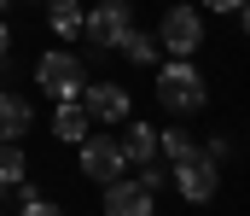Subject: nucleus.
Here are the masks:
<instances>
[{
  "label": "nucleus",
  "instance_id": "20",
  "mask_svg": "<svg viewBox=\"0 0 250 216\" xmlns=\"http://www.w3.org/2000/svg\"><path fill=\"white\" fill-rule=\"evenodd\" d=\"M6 53H12V24L0 18V59H6Z\"/></svg>",
  "mask_w": 250,
  "mask_h": 216
},
{
  "label": "nucleus",
  "instance_id": "11",
  "mask_svg": "<svg viewBox=\"0 0 250 216\" xmlns=\"http://www.w3.org/2000/svg\"><path fill=\"white\" fill-rule=\"evenodd\" d=\"M53 135H59L64 146H76V141H87V135H93V123H87L82 99H53Z\"/></svg>",
  "mask_w": 250,
  "mask_h": 216
},
{
  "label": "nucleus",
  "instance_id": "16",
  "mask_svg": "<svg viewBox=\"0 0 250 216\" xmlns=\"http://www.w3.org/2000/svg\"><path fill=\"white\" fill-rule=\"evenodd\" d=\"M128 175H134L146 193H163V187H169V164H163V158H151V164H140V169H128Z\"/></svg>",
  "mask_w": 250,
  "mask_h": 216
},
{
  "label": "nucleus",
  "instance_id": "21",
  "mask_svg": "<svg viewBox=\"0 0 250 216\" xmlns=\"http://www.w3.org/2000/svg\"><path fill=\"white\" fill-rule=\"evenodd\" d=\"M6 76H12V65H6V59H0V88H6Z\"/></svg>",
  "mask_w": 250,
  "mask_h": 216
},
{
  "label": "nucleus",
  "instance_id": "18",
  "mask_svg": "<svg viewBox=\"0 0 250 216\" xmlns=\"http://www.w3.org/2000/svg\"><path fill=\"white\" fill-rule=\"evenodd\" d=\"M198 152H204L209 164H227V158H233V135H209V141H198Z\"/></svg>",
  "mask_w": 250,
  "mask_h": 216
},
{
  "label": "nucleus",
  "instance_id": "10",
  "mask_svg": "<svg viewBox=\"0 0 250 216\" xmlns=\"http://www.w3.org/2000/svg\"><path fill=\"white\" fill-rule=\"evenodd\" d=\"M29 129H35V105H29V94L0 88V141H23Z\"/></svg>",
  "mask_w": 250,
  "mask_h": 216
},
{
  "label": "nucleus",
  "instance_id": "6",
  "mask_svg": "<svg viewBox=\"0 0 250 216\" xmlns=\"http://www.w3.org/2000/svg\"><path fill=\"white\" fill-rule=\"evenodd\" d=\"M169 187H175L187 205H215V193H221V164H209L204 152H187L181 164H169Z\"/></svg>",
  "mask_w": 250,
  "mask_h": 216
},
{
  "label": "nucleus",
  "instance_id": "19",
  "mask_svg": "<svg viewBox=\"0 0 250 216\" xmlns=\"http://www.w3.org/2000/svg\"><path fill=\"white\" fill-rule=\"evenodd\" d=\"M198 12H221V18H233V12H245V0H198Z\"/></svg>",
  "mask_w": 250,
  "mask_h": 216
},
{
  "label": "nucleus",
  "instance_id": "25",
  "mask_svg": "<svg viewBox=\"0 0 250 216\" xmlns=\"http://www.w3.org/2000/svg\"><path fill=\"white\" fill-rule=\"evenodd\" d=\"M151 216H157V211H151Z\"/></svg>",
  "mask_w": 250,
  "mask_h": 216
},
{
  "label": "nucleus",
  "instance_id": "17",
  "mask_svg": "<svg viewBox=\"0 0 250 216\" xmlns=\"http://www.w3.org/2000/svg\"><path fill=\"white\" fill-rule=\"evenodd\" d=\"M18 216H70V211L53 205V199H41V193H29V199H18Z\"/></svg>",
  "mask_w": 250,
  "mask_h": 216
},
{
  "label": "nucleus",
  "instance_id": "4",
  "mask_svg": "<svg viewBox=\"0 0 250 216\" xmlns=\"http://www.w3.org/2000/svg\"><path fill=\"white\" fill-rule=\"evenodd\" d=\"M76 169H82L93 187H111L117 175H128V158H123V146H117V129L76 141Z\"/></svg>",
  "mask_w": 250,
  "mask_h": 216
},
{
  "label": "nucleus",
  "instance_id": "15",
  "mask_svg": "<svg viewBox=\"0 0 250 216\" xmlns=\"http://www.w3.org/2000/svg\"><path fill=\"white\" fill-rule=\"evenodd\" d=\"M29 181V158L18 141H0V187H23Z\"/></svg>",
  "mask_w": 250,
  "mask_h": 216
},
{
  "label": "nucleus",
  "instance_id": "8",
  "mask_svg": "<svg viewBox=\"0 0 250 216\" xmlns=\"http://www.w3.org/2000/svg\"><path fill=\"white\" fill-rule=\"evenodd\" d=\"M157 193H146L134 175H117L111 187H99V216H151Z\"/></svg>",
  "mask_w": 250,
  "mask_h": 216
},
{
  "label": "nucleus",
  "instance_id": "24",
  "mask_svg": "<svg viewBox=\"0 0 250 216\" xmlns=\"http://www.w3.org/2000/svg\"><path fill=\"white\" fill-rule=\"evenodd\" d=\"M41 6H47V0H41Z\"/></svg>",
  "mask_w": 250,
  "mask_h": 216
},
{
  "label": "nucleus",
  "instance_id": "2",
  "mask_svg": "<svg viewBox=\"0 0 250 216\" xmlns=\"http://www.w3.org/2000/svg\"><path fill=\"white\" fill-rule=\"evenodd\" d=\"M87 82L93 76H87V59L76 47H47L35 59V94H47V99H76Z\"/></svg>",
  "mask_w": 250,
  "mask_h": 216
},
{
  "label": "nucleus",
  "instance_id": "22",
  "mask_svg": "<svg viewBox=\"0 0 250 216\" xmlns=\"http://www.w3.org/2000/svg\"><path fill=\"white\" fill-rule=\"evenodd\" d=\"M12 6H18V0H0V18H6V12H12Z\"/></svg>",
  "mask_w": 250,
  "mask_h": 216
},
{
  "label": "nucleus",
  "instance_id": "9",
  "mask_svg": "<svg viewBox=\"0 0 250 216\" xmlns=\"http://www.w3.org/2000/svg\"><path fill=\"white\" fill-rule=\"evenodd\" d=\"M117 146H123L128 169L151 164V158H157V123H146V117H128L123 129H117Z\"/></svg>",
  "mask_w": 250,
  "mask_h": 216
},
{
  "label": "nucleus",
  "instance_id": "23",
  "mask_svg": "<svg viewBox=\"0 0 250 216\" xmlns=\"http://www.w3.org/2000/svg\"><path fill=\"white\" fill-rule=\"evenodd\" d=\"M6 193H12V187H0V199H6Z\"/></svg>",
  "mask_w": 250,
  "mask_h": 216
},
{
  "label": "nucleus",
  "instance_id": "3",
  "mask_svg": "<svg viewBox=\"0 0 250 216\" xmlns=\"http://www.w3.org/2000/svg\"><path fill=\"white\" fill-rule=\"evenodd\" d=\"M157 47H163V59H198V47H204V12L198 6H163V18H157Z\"/></svg>",
  "mask_w": 250,
  "mask_h": 216
},
{
  "label": "nucleus",
  "instance_id": "14",
  "mask_svg": "<svg viewBox=\"0 0 250 216\" xmlns=\"http://www.w3.org/2000/svg\"><path fill=\"white\" fill-rule=\"evenodd\" d=\"M82 12H87L82 0H47V29H53L59 41H76V35H82Z\"/></svg>",
  "mask_w": 250,
  "mask_h": 216
},
{
  "label": "nucleus",
  "instance_id": "12",
  "mask_svg": "<svg viewBox=\"0 0 250 216\" xmlns=\"http://www.w3.org/2000/svg\"><path fill=\"white\" fill-rule=\"evenodd\" d=\"M187 152H198V135H192L181 117H169V123H157V158L163 164H181Z\"/></svg>",
  "mask_w": 250,
  "mask_h": 216
},
{
  "label": "nucleus",
  "instance_id": "5",
  "mask_svg": "<svg viewBox=\"0 0 250 216\" xmlns=\"http://www.w3.org/2000/svg\"><path fill=\"white\" fill-rule=\"evenodd\" d=\"M128 29H134V0H99L93 12H82V35L93 53H117Z\"/></svg>",
  "mask_w": 250,
  "mask_h": 216
},
{
  "label": "nucleus",
  "instance_id": "13",
  "mask_svg": "<svg viewBox=\"0 0 250 216\" xmlns=\"http://www.w3.org/2000/svg\"><path fill=\"white\" fill-rule=\"evenodd\" d=\"M117 53H123L128 65H140V71H151V65L163 59V47H157V35H151V29H140V24H134V29H128L123 41H117Z\"/></svg>",
  "mask_w": 250,
  "mask_h": 216
},
{
  "label": "nucleus",
  "instance_id": "1",
  "mask_svg": "<svg viewBox=\"0 0 250 216\" xmlns=\"http://www.w3.org/2000/svg\"><path fill=\"white\" fill-rule=\"evenodd\" d=\"M157 76V105H163V117H198L204 105H209V76L198 71L192 59H157L151 65Z\"/></svg>",
  "mask_w": 250,
  "mask_h": 216
},
{
  "label": "nucleus",
  "instance_id": "7",
  "mask_svg": "<svg viewBox=\"0 0 250 216\" xmlns=\"http://www.w3.org/2000/svg\"><path fill=\"white\" fill-rule=\"evenodd\" d=\"M76 99H82V111H87L93 129H123L128 117H134V94H128L123 82H87Z\"/></svg>",
  "mask_w": 250,
  "mask_h": 216
},
{
  "label": "nucleus",
  "instance_id": "26",
  "mask_svg": "<svg viewBox=\"0 0 250 216\" xmlns=\"http://www.w3.org/2000/svg\"><path fill=\"white\" fill-rule=\"evenodd\" d=\"M0 216H6V211H0Z\"/></svg>",
  "mask_w": 250,
  "mask_h": 216
}]
</instances>
